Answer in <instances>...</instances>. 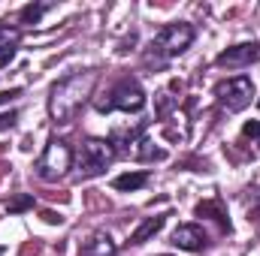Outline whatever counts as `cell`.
I'll use <instances>...</instances> for the list:
<instances>
[{"label": "cell", "mask_w": 260, "mask_h": 256, "mask_svg": "<svg viewBox=\"0 0 260 256\" xmlns=\"http://www.w3.org/2000/svg\"><path fill=\"white\" fill-rule=\"evenodd\" d=\"M148 178H151V175L142 172V169H139V172H124V175H118V178L112 181V187L118 193H133V190H142V187L148 184Z\"/></svg>", "instance_id": "14"}, {"label": "cell", "mask_w": 260, "mask_h": 256, "mask_svg": "<svg viewBox=\"0 0 260 256\" xmlns=\"http://www.w3.org/2000/svg\"><path fill=\"white\" fill-rule=\"evenodd\" d=\"M100 81L97 69H85V72H73L61 78L58 84H52L49 91V115L58 127H67L76 121V115L82 112V106L91 100L94 84Z\"/></svg>", "instance_id": "1"}, {"label": "cell", "mask_w": 260, "mask_h": 256, "mask_svg": "<svg viewBox=\"0 0 260 256\" xmlns=\"http://www.w3.org/2000/svg\"><path fill=\"white\" fill-rule=\"evenodd\" d=\"M127 154L133 157V160H142V163L167 160V151H164V148H154V142H151V139H145V136H142V139H139V142H136V145L130 148Z\"/></svg>", "instance_id": "12"}, {"label": "cell", "mask_w": 260, "mask_h": 256, "mask_svg": "<svg viewBox=\"0 0 260 256\" xmlns=\"http://www.w3.org/2000/svg\"><path fill=\"white\" fill-rule=\"evenodd\" d=\"M197 217H212L221 232H230V220H227V211L221 208V199H209V202H200L197 205Z\"/></svg>", "instance_id": "13"}, {"label": "cell", "mask_w": 260, "mask_h": 256, "mask_svg": "<svg viewBox=\"0 0 260 256\" xmlns=\"http://www.w3.org/2000/svg\"><path fill=\"white\" fill-rule=\"evenodd\" d=\"M242 133H245V136H251V139H260V121L245 124V127H242Z\"/></svg>", "instance_id": "17"}, {"label": "cell", "mask_w": 260, "mask_h": 256, "mask_svg": "<svg viewBox=\"0 0 260 256\" xmlns=\"http://www.w3.org/2000/svg\"><path fill=\"white\" fill-rule=\"evenodd\" d=\"M115 157L118 154H115L112 142H106V139H85L82 148H79V154H76L79 178H97V175H103L112 166Z\"/></svg>", "instance_id": "4"}, {"label": "cell", "mask_w": 260, "mask_h": 256, "mask_svg": "<svg viewBox=\"0 0 260 256\" xmlns=\"http://www.w3.org/2000/svg\"><path fill=\"white\" fill-rule=\"evenodd\" d=\"M49 9H52V3H27V6L18 9V21L21 24H40Z\"/></svg>", "instance_id": "15"}, {"label": "cell", "mask_w": 260, "mask_h": 256, "mask_svg": "<svg viewBox=\"0 0 260 256\" xmlns=\"http://www.w3.org/2000/svg\"><path fill=\"white\" fill-rule=\"evenodd\" d=\"M0 253H3V247H0Z\"/></svg>", "instance_id": "20"}, {"label": "cell", "mask_w": 260, "mask_h": 256, "mask_svg": "<svg viewBox=\"0 0 260 256\" xmlns=\"http://www.w3.org/2000/svg\"><path fill=\"white\" fill-rule=\"evenodd\" d=\"M18 42H21V30L12 27V24H6V21H0V69L9 66V61L15 58Z\"/></svg>", "instance_id": "10"}, {"label": "cell", "mask_w": 260, "mask_h": 256, "mask_svg": "<svg viewBox=\"0 0 260 256\" xmlns=\"http://www.w3.org/2000/svg\"><path fill=\"white\" fill-rule=\"evenodd\" d=\"M173 244L179 247V250H203L206 244H209V235H206V229L200 226V223H182V226H176V232H173Z\"/></svg>", "instance_id": "8"}, {"label": "cell", "mask_w": 260, "mask_h": 256, "mask_svg": "<svg viewBox=\"0 0 260 256\" xmlns=\"http://www.w3.org/2000/svg\"><path fill=\"white\" fill-rule=\"evenodd\" d=\"M15 118H18L15 112H9V115H0V130H9L12 124H15Z\"/></svg>", "instance_id": "18"}, {"label": "cell", "mask_w": 260, "mask_h": 256, "mask_svg": "<svg viewBox=\"0 0 260 256\" xmlns=\"http://www.w3.org/2000/svg\"><path fill=\"white\" fill-rule=\"evenodd\" d=\"M94 109L97 112H142L145 109V91H142V84L136 81V78H121V81H115L103 97H97L94 100Z\"/></svg>", "instance_id": "3"}, {"label": "cell", "mask_w": 260, "mask_h": 256, "mask_svg": "<svg viewBox=\"0 0 260 256\" xmlns=\"http://www.w3.org/2000/svg\"><path fill=\"white\" fill-rule=\"evenodd\" d=\"M34 205H37L34 196H30V193H21V196H15V199L6 202V211H9V214H21V211H27V208H34Z\"/></svg>", "instance_id": "16"}, {"label": "cell", "mask_w": 260, "mask_h": 256, "mask_svg": "<svg viewBox=\"0 0 260 256\" xmlns=\"http://www.w3.org/2000/svg\"><path fill=\"white\" fill-rule=\"evenodd\" d=\"M115 253H118V244L112 241L109 232H94L79 244V256H115Z\"/></svg>", "instance_id": "9"}, {"label": "cell", "mask_w": 260, "mask_h": 256, "mask_svg": "<svg viewBox=\"0 0 260 256\" xmlns=\"http://www.w3.org/2000/svg\"><path fill=\"white\" fill-rule=\"evenodd\" d=\"M34 169H37V175L43 178V181H61L67 172L73 169V148L67 145L64 139H52L49 145H46V151L37 157V163H34Z\"/></svg>", "instance_id": "5"}, {"label": "cell", "mask_w": 260, "mask_h": 256, "mask_svg": "<svg viewBox=\"0 0 260 256\" xmlns=\"http://www.w3.org/2000/svg\"><path fill=\"white\" fill-rule=\"evenodd\" d=\"M251 64H260V42H239L230 46L227 52H221L215 58V66L221 69H245Z\"/></svg>", "instance_id": "7"}, {"label": "cell", "mask_w": 260, "mask_h": 256, "mask_svg": "<svg viewBox=\"0 0 260 256\" xmlns=\"http://www.w3.org/2000/svg\"><path fill=\"white\" fill-rule=\"evenodd\" d=\"M167 223V214H154V217H145L133 232H130V244H145L148 238H154Z\"/></svg>", "instance_id": "11"}, {"label": "cell", "mask_w": 260, "mask_h": 256, "mask_svg": "<svg viewBox=\"0 0 260 256\" xmlns=\"http://www.w3.org/2000/svg\"><path fill=\"white\" fill-rule=\"evenodd\" d=\"M194 27L188 24V21H173V24H167L154 39H151V55H148V61L154 58V64H164V61H173V58H179V55H185L188 49H191V42H194Z\"/></svg>", "instance_id": "2"}, {"label": "cell", "mask_w": 260, "mask_h": 256, "mask_svg": "<svg viewBox=\"0 0 260 256\" xmlns=\"http://www.w3.org/2000/svg\"><path fill=\"white\" fill-rule=\"evenodd\" d=\"M215 100L221 109L227 112H242L251 106L254 100V81L248 75H233V78H224L215 84Z\"/></svg>", "instance_id": "6"}, {"label": "cell", "mask_w": 260, "mask_h": 256, "mask_svg": "<svg viewBox=\"0 0 260 256\" xmlns=\"http://www.w3.org/2000/svg\"><path fill=\"white\" fill-rule=\"evenodd\" d=\"M257 106H260V100H257Z\"/></svg>", "instance_id": "21"}, {"label": "cell", "mask_w": 260, "mask_h": 256, "mask_svg": "<svg viewBox=\"0 0 260 256\" xmlns=\"http://www.w3.org/2000/svg\"><path fill=\"white\" fill-rule=\"evenodd\" d=\"M18 94H21L18 88H12V91H0V106H3V103H9V100H12V97H18Z\"/></svg>", "instance_id": "19"}]
</instances>
